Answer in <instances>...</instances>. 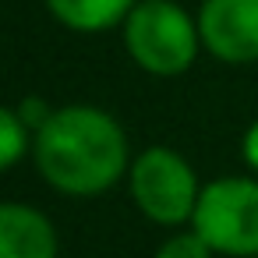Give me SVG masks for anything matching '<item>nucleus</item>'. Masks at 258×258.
<instances>
[{
  "mask_svg": "<svg viewBox=\"0 0 258 258\" xmlns=\"http://www.w3.org/2000/svg\"><path fill=\"white\" fill-rule=\"evenodd\" d=\"M43 180L64 195H103L127 170V138L99 106H60L32 142Z\"/></svg>",
  "mask_w": 258,
  "mask_h": 258,
  "instance_id": "obj_1",
  "label": "nucleus"
},
{
  "mask_svg": "<svg viewBox=\"0 0 258 258\" xmlns=\"http://www.w3.org/2000/svg\"><path fill=\"white\" fill-rule=\"evenodd\" d=\"M198 22H191V15L173 0H138L124 18V46L149 75H184L198 57Z\"/></svg>",
  "mask_w": 258,
  "mask_h": 258,
  "instance_id": "obj_2",
  "label": "nucleus"
},
{
  "mask_svg": "<svg viewBox=\"0 0 258 258\" xmlns=\"http://www.w3.org/2000/svg\"><path fill=\"white\" fill-rule=\"evenodd\" d=\"M191 223L212 251L230 258H258V180L219 177L205 184Z\"/></svg>",
  "mask_w": 258,
  "mask_h": 258,
  "instance_id": "obj_3",
  "label": "nucleus"
},
{
  "mask_svg": "<svg viewBox=\"0 0 258 258\" xmlns=\"http://www.w3.org/2000/svg\"><path fill=\"white\" fill-rule=\"evenodd\" d=\"M127 180H131V198L138 202V209L152 223L177 226V223L195 216L202 187H198V177H195L191 163L180 152H173L166 145L145 149L131 163Z\"/></svg>",
  "mask_w": 258,
  "mask_h": 258,
  "instance_id": "obj_4",
  "label": "nucleus"
},
{
  "mask_svg": "<svg viewBox=\"0 0 258 258\" xmlns=\"http://www.w3.org/2000/svg\"><path fill=\"white\" fill-rule=\"evenodd\" d=\"M202 46L223 64L258 60V0H202Z\"/></svg>",
  "mask_w": 258,
  "mask_h": 258,
  "instance_id": "obj_5",
  "label": "nucleus"
},
{
  "mask_svg": "<svg viewBox=\"0 0 258 258\" xmlns=\"http://www.w3.org/2000/svg\"><path fill=\"white\" fill-rule=\"evenodd\" d=\"M0 258H57V230L25 202H0Z\"/></svg>",
  "mask_w": 258,
  "mask_h": 258,
  "instance_id": "obj_6",
  "label": "nucleus"
},
{
  "mask_svg": "<svg viewBox=\"0 0 258 258\" xmlns=\"http://www.w3.org/2000/svg\"><path fill=\"white\" fill-rule=\"evenodd\" d=\"M138 0H46L50 15L71 32H106L124 25Z\"/></svg>",
  "mask_w": 258,
  "mask_h": 258,
  "instance_id": "obj_7",
  "label": "nucleus"
},
{
  "mask_svg": "<svg viewBox=\"0 0 258 258\" xmlns=\"http://www.w3.org/2000/svg\"><path fill=\"white\" fill-rule=\"evenodd\" d=\"M29 149V124L18 110L0 106V170H11Z\"/></svg>",
  "mask_w": 258,
  "mask_h": 258,
  "instance_id": "obj_8",
  "label": "nucleus"
},
{
  "mask_svg": "<svg viewBox=\"0 0 258 258\" xmlns=\"http://www.w3.org/2000/svg\"><path fill=\"white\" fill-rule=\"evenodd\" d=\"M212 254H216V251L191 230V233H177V237L163 240L152 258H212Z\"/></svg>",
  "mask_w": 258,
  "mask_h": 258,
  "instance_id": "obj_9",
  "label": "nucleus"
},
{
  "mask_svg": "<svg viewBox=\"0 0 258 258\" xmlns=\"http://www.w3.org/2000/svg\"><path fill=\"white\" fill-rule=\"evenodd\" d=\"M18 113H22V120L29 124V131H39V127L50 120V113H53V110H50V106H46L39 96H29V99L18 106Z\"/></svg>",
  "mask_w": 258,
  "mask_h": 258,
  "instance_id": "obj_10",
  "label": "nucleus"
},
{
  "mask_svg": "<svg viewBox=\"0 0 258 258\" xmlns=\"http://www.w3.org/2000/svg\"><path fill=\"white\" fill-rule=\"evenodd\" d=\"M244 159L251 163V170H258V120L247 127V135H244Z\"/></svg>",
  "mask_w": 258,
  "mask_h": 258,
  "instance_id": "obj_11",
  "label": "nucleus"
}]
</instances>
